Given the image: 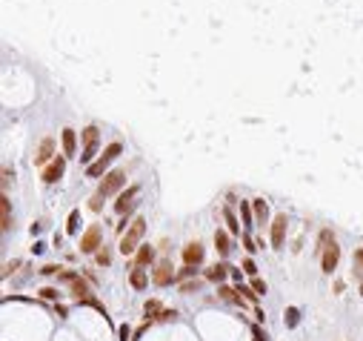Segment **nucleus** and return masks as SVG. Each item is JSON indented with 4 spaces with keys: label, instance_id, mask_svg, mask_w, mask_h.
Segmentation results:
<instances>
[{
    "label": "nucleus",
    "instance_id": "1",
    "mask_svg": "<svg viewBox=\"0 0 363 341\" xmlns=\"http://www.w3.org/2000/svg\"><path fill=\"white\" fill-rule=\"evenodd\" d=\"M146 235V218H134L132 224H129V229L123 232V238H120V244H117V250L123 253V256H134L137 250H140V238Z\"/></svg>",
    "mask_w": 363,
    "mask_h": 341
},
{
    "label": "nucleus",
    "instance_id": "2",
    "mask_svg": "<svg viewBox=\"0 0 363 341\" xmlns=\"http://www.w3.org/2000/svg\"><path fill=\"white\" fill-rule=\"evenodd\" d=\"M117 155H123V143L115 141V143H109V146L103 149V155H98V161H95L92 167H86V175H89V178H103V175L109 172V164L115 161Z\"/></svg>",
    "mask_w": 363,
    "mask_h": 341
},
{
    "label": "nucleus",
    "instance_id": "3",
    "mask_svg": "<svg viewBox=\"0 0 363 341\" xmlns=\"http://www.w3.org/2000/svg\"><path fill=\"white\" fill-rule=\"evenodd\" d=\"M83 138V152H80V164L83 167H92L95 161H98V143H100V129L98 126H86L80 132Z\"/></svg>",
    "mask_w": 363,
    "mask_h": 341
},
{
    "label": "nucleus",
    "instance_id": "4",
    "mask_svg": "<svg viewBox=\"0 0 363 341\" xmlns=\"http://www.w3.org/2000/svg\"><path fill=\"white\" fill-rule=\"evenodd\" d=\"M123 187H126V172L123 170H109L106 175H103V181L98 184V192H95V195H100V198H112V195H117Z\"/></svg>",
    "mask_w": 363,
    "mask_h": 341
},
{
    "label": "nucleus",
    "instance_id": "5",
    "mask_svg": "<svg viewBox=\"0 0 363 341\" xmlns=\"http://www.w3.org/2000/svg\"><path fill=\"white\" fill-rule=\"evenodd\" d=\"M100 247H103V229L98 224H89V229L80 235V253L92 256V253H98Z\"/></svg>",
    "mask_w": 363,
    "mask_h": 341
},
{
    "label": "nucleus",
    "instance_id": "6",
    "mask_svg": "<svg viewBox=\"0 0 363 341\" xmlns=\"http://www.w3.org/2000/svg\"><path fill=\"white\" fill-rule=\"evenodd\" d=\"M175 278H178V275H175V267H172V261H169V258H160V261L155 264L152 281H155L157 287H169V284H172Z\"/></svg>",
    "mask_w": 363,
    "mask_h": 341
},
{
    "label": "nucleus",
    "instance_id": "7",
    "mask_svg": "<svg viewBox=\"0 0 363 341\" xmlns=\"http://www.w3.org/2000/svg\"><path fill=\"white\" fill-rule=\"evenodd\" d=\"M63 172H66V155H57L49 167H43L40 178H43V184H57L63 178Z\"/></svg>",
    "mask_w": 363,
    "mask_h": 341
},
{
    "label": "nucleus",
    "instance_id": "8",
    "mask_svg": "<svg viewBox=\"0 0 363 341\" xmlns=\"http://www.w3.org/2000/svg\"><path fill=\"white\" fill-rule=\"evenodd\" d=\"M286 227H289V218H286V215H278L275 221L269 224V238H272V247H275V250H283V241H286Z\"/></svg>",
    "mask_w": 363,
    "mask_h": 341
},
{
    "label": "nucleus",
    "instance_id": "9",
    "mask_svg": "<svg viewBox=\"0 0 363 341\" xmlns=\"http://www.w3.org/2000/svg\"><path fill=\"white\" fill-rule=\"evenodd\" d=\"M52 161H54V141L43 138L40 146H37V152H34V167H49Z\"/></svg>",
    "mask_w": 363,
    "mask_h": 341
},
{
    "label": "nucleus",
    "instance_id": "10",
    "mask_svg": "<svg viewBox=\"0 0 363 341\" xmlns=\"http://www.w3.org/2000/svg\"><path fill=\"white\" fill-rule=\"evenodd\" d=\"M183 264L186 267H200L203 264V244L200 241H189L183 247Z\"/></svg>",
    "mask_w": 363,
    "mask_h": 341
},
{
    "label": "nucleus",
    "instance_id": "11",
    "mask_svg": "<svg viewBox=\"0 0 363 341\" xmlns=\"http://www.w3.org/2000/svg\"><path fill=\"white\" fill-rule=\"evenodd\" d=\"M337 261H340V247H337V241L329 244L326 250H323V256H320V267H323V273H335L337 270Z\"/></svg>",
    "mask_w": 363,
    "mask_h": 341
},
{
    "label": "nucleus",
    "instance_id": "12",
    "mask_svg": "<svg viewBox=\"0 0 363 341\" xmlns=\"http://www.w3.org/2000/svg\"><path fill=\"white\" fill-rule=\"evenodd\" d=\"M229 275H232V267H229V264H215V267H209V270H206V281L223 284Z\"/></svg>",
    "mask_w": 363,
    "mask_h": 341
},
{
    "label": "nucleus",
    "instance_id": "13",
    "mask_svg": "<svg viewBox=\"0 0 363 341\" xmlns=\"http://www.w3.org/2000/svg\"><path fill=\"white\" fill-rule=\"evenodd\" d=\"M215 250H217V256H229L232 253V232L215 229Z\"/></svg>",
    "mask_w": 363,
    "mask_h": 341
},
{
    "label": "nucleus",
    "instance_id": "14",
    "mask_svg": "<svg viewBox=\"0 0 363 341\" xmlns=\"http://www.w3.org/2000/svg\"><path fill=\"white\" fill-rule=\"evenodd\" d=\"M152 261H155V247H149V244H143V247H140V250L134 253V261H132V264L137 267V270H143V267H149Z\"/></svg>",
    "mask_w": 363,
    "mask_h": 341
},
{
    "label": "nucleus",
    "instance_id": "15",
    "mask_svg": "<svg viewBox=\"0 0 363 341\" xmlns=\"http://www.w3.org/2000/svg\"><path fill=\"white\" fill-rule=\"evenodd\" d=\"M252 209H255V224H258V227H266V224H269V206H266L263 198H255V201H252Z\"/></svg>",
    "mask_w": 363,
    "mask_h": 341
},
{
    "label": "nucleus",
    "instance_id": "16",
    "mask_svg": "<svg viewBox=\"0 0 363 341\" xmlns=\"http://www.w3.org/2000/svg\"><path fill=\"white\" fill-rule=\"evenodd\" d=\"M0 229L3 232H9L12 229V206H9V198L6 195H0Z\"/></svg>",
    "mask_w": 363,
    "mask_h": 341
},
{
    "label": "nucleus",
    "instance_id": "17",
    "mask_svg": "<svg viewBox=\"0 0 363 341\" xmlns=\"http://www.w3.org/2000/svg\"><path fill=\"white\" fill-rule=\"evenodd\" d=\"M60 141H63V155H66V158H72V155H75V149H78V132H75V129H63Z\"/></svg>",
    "mask_w": 363,
    "mask_h": 341
},
{
    "label": "nucleus",
    "instance_id": "18",
    "mask_svg": "<svg viewBox=\"0 0 363 341\" xmlns=\"http://www.w3.org/2000/svg\"><path fill=\"white\" fill-rule=\"evenodd\" d=\"M69 287H72V292H75V298H78V301H86V298H92V295H89V292H92V290H89V281H86V278H80V275H78V278H75Z\"/></svg>",
    "mask_w": 363,
    "mask_h": 341
},
{
    "label": "nucleus",
    "instance_id": "19",
    "mask_svg": "<svg viewBox=\"0 0 363 341\" xmlns=\"http://www.w3.org/2000/svg\"><path fill=\"white\" fill-rule=\"evenodd\" d=\"M129 284H132L134 290H146V287H149V275H146V270H137V267H134L132 273H129Z\"/></svg>",
    "mask_w": 363,
    "mask_h": 341
},
{
    "label": "nucleus",
    "instance_id": "20",
    "mask_svg": "<svg viewBox=\"0 0 363 341\" xmlns=\"http://www.w3.org/2000/svg\"><path fill=\"white\" fill-rule=\"evenodd\" d=\"M217 295H220L223 301H229V304H237V307H243V295H240L237 290H232V287H223V284H220Z\"/></svg>",
    "mask_w": 363,
    "mask_h": 341
},
{
    "label": "nucleus",
    "instance_id": "21",
    "mask_svg": "<svg viewBox=\"0 0 363 341\" xmlns=\"http://www.w3.org/2000/svg\"><path fill=\"white\" fill-rule=\"evenodd\" d=\"M329 244H335V235H332V229H320V235H317V253L323 256V250H326Z\"/></svg>",
    "mask_w": 363,
    "mask_h": 341
},
{
    "label": "nucleus",
    "instance_id": "22",
    "mask_svg": "<svg viewBox=\"0 0 363 341\" xmlns=\"http://www.w3.org/2000/svg\"><path fill=\"white\" fill-rule=\"evenodd\" d=\"M223 221H226V227H229L232 235H237V232H240V224H237V218H234V212H232L229 206L223 209Z\"/></svg>",
    "mask_w": 363,
    "mask_h": 341
},
{
    "label": "nucleus",
    "instance_id": "23",
    "mask_svg": "<svg viewBox=\"0 0 363 341\" xmlns=\"http://www.w3.org/2000/svg\"><path fill=\"white\" fill-rule=\"evenodd\" d=\"M352 270H355V275L363 281V247H358L355 256H352Z\"/></svg>",
    "mask_w": 363,
    "mask_h": 341
},
{
    "label": "nucleus",
    "instance_id": "24",
    "mask_svg": "<svg viewBox=\"0 0 363 341\" xmlns=\"http://www.w3.org/2000/svg\"><path fill=\"white\" fill-rule=\"evenodd\" d=\"M95 261H98L100 267H109L112 264V250L109 247H100L98 253H95Z\"/></svg>",
    "mask_w": 363,
    "mask_h": 341
},
{
    "label": "nucleus",
    "instance_id": "25",
    "mask_svg": "<svg viewBox=\"0 0 363 341\" xmlns=\"http://www.w3.org/2000/svg\"><path fill=\"white\" fill-rule=\"evenodd\" d=\"M240 215H243L246 227H252V221H255V209H252V204H249V201H240Z\"/></svg>",
    "mask_w": 363,
    "mask_h": 341
},
{
    "label": "nucleus",
    "instance_id": "26",
    "mask_svg": "<svg viewBox=\"0 0 363 341\" xmlns=\"http://www.w3.org/2000/svg\"><path fill=\"white\" fill-rule=\"evenodd\" d=\"M78 221H80V212H78V209H72V212H69V224H66L69 235H75V232H78Z\"/></svg>",
    "mask_w": 363,
    "mask_h": 341
},
{
    "label": "nucleus",
    "instance_id": "27",
    "mask_svg": "<svg viewBox=\"0 0 363 341\" xmlns=\"http://www.w3.org/2000/svg\"><path fill=\"white\" fill-rule=\"evenodd\" d=\"M203 287V281L200 278H189V281H183L181 284V292H198Z\"/></svg>",
    "mask_w": 363,
    "mask_h": 341
},
{
    "label": "nucleus",
    "instance_id": "28",
    "mask_svg": "<svg viewBox=\"0 0 363 341\" xmlns=\"http://www.w3.org/2000/svg\"><path fill=\"white\" fill-rule=\"evenodd\" d=\"M234 290H237V292H240V295H243V301H252V304L258 301V292L252 290V287H243V284H237Z\"/></svg>",
    "mask_w": 363,
    "mask_h": 341
},
{
    "label": "nucleus",
    "instance_id": "29",
    "mask_svg": "<svg viewBox=\"0 0 363 341\" xmlns=\"http://www.w3.org/2000/svg\"><path fill=\"white\" fill-rule=\"evenodd\" d=\"M240 267H243V273H246L249 278H255V275H258V267H255V261H252V258H243V264H240Z\"/></svg>",
    "mask_w": 363,
    "mask_h": 341
},
{
    "label": "nucleus",
    "instance_id": "30",
    "mask_svg": "<svg viewBox=\"0 0 363 341\" xmlns=\"http://www.w3.org/2000/svg\"><path fill=\"white\" fill-rule=\"evenodd\" d=\"M252 290L258 292V295H263V292H266V281L260 278V275H255V278H252Z\"/></svg>",
    "mask_w": 363,
    "mask_h": 341
},
{
    "label": "nucleus",
    "instance_id": "31",
    "mask_svg": "<svg viewBox=\"0 0 363 341\" xmlns=\"http://www.w3.org/2000/svg\"><path fill=\"white\" fill-rule=\"evenodd\" d=\"M40 295H43V298H49V301H57V298H60V292L54 290V287H43Z\"/></svg>",
    "mask_w": 363,
    "mask_h": 341
},
{
    "label": "nucleus",
    "instance_id": "32",
    "mask_svg": "<svg viewBox=\"0 0 363 341\" xmlns=\"http://www.w3.org/2000/svg\"><path fill=\"white\" fill-rule=\"evenodd\" d=\"M78 278V273H72V270H60V275H57V281H66V284H72Z\"/></svg>",
    "mask_w": 363,
    "mask_h": 341
},
{
    "label": "nucleus",
    "instance_id": "33",
    "mask_svg": "<svg viewBox=\"0 0 363 341\" xmlns=\"http://www.w3.org/2000/svg\"><path fill=\"white\" fill-rule=\"evenodd\" d=\"M286 324H289V327L297 324V307H289V310H286Z\"/></svg>",
    "mask_w": 363,
    "mask_h": 341
},
{
    "label": "nucleus",
    "instance_id": "34",
    "mask_svg": "<svg viewBox=\"0 0 363 341\" xmlns=\"http://www.w3.org/2000/svg\"><path fill=\"white\" fill-rule=\"evenodd\" d=\"M243 247H246V253L252 256V253H255V250L260 247V244H255V241H252V235H243Z\"/></svg>",
    "mask_w": 363,
    "mask_h": 341
},
{
    "label": "nucleus",
    "instance_id": "35",
    "mask_svg": "<svg viewBox=\"0 0 363 341\" xmlns=\"http://www.w3.org/2000/svg\"><path fill=\"white\" fill-rule=\"evenodd\" d=\"M252 341H266V333H263V330H260L258 324L252 327Z\"/></svg>",
    "mask_w": 363,
    "mask_h": 341
},
{
    "label": "nucleus",
    "instance_id": "36",
    "mask_svg": "<svg viewBox=\"0 0 363 341\" xmlns=\"http://www.w3.org/2000/svg\"><path fill=\"white\" fill-rule=\"evenodd\" d=\"M60 270H63V267H54V264H46V267H43L40 273H43V275H60Z\"/></svg>",
    "mask_w": 363,
    "mask_h": 341
},
{
    "label": "nucleus",
    "instance_id": "37",
    "mask_svg": "<svg viewBox=\"0 0 363 341\" xmlns=\"http://www.w3.org/2000/svg\"><path fill=\"white\" fill-rule=\"evenodd\" d=\"M195 273H198V267H183L181 273H178V278H192Z\"/></svg>",
    "mask_w": 363,
    "mask_h": 341
},
{
    "label": "nucleus",
    "instance_id": "38",
    "mask_svg": "<svg viewBox=\"0 0 363 341\" xmlns=\"http://www.w3.org/2000/svg\"><path fill=\"white\" fill-rule=\"evenodd\" d=\"M100 201H103V198H100V195H92V201H89V209H95V212H100Z\"/></svg>",
    "mask_w": 363,
    "mask_h": 341
},
{
    "label": "nucleus",
    "instance_id": "39",
    "mask_svg": "<svg viewBox=\"0 0 363 341\" xmlns=\"http://www.w3.org/2000/svg\"><path fill=\"white\" fill-rule=\"evenodd\" d=\"M117 333H120V341H129V336H132V330H129V327H126V324L120 327Z\"/></svg>",
    "mask_w": 363,
    "mask_h": 341
},
{
    "label": "nucleus",
    "instance_id": "40",
    "mask_svg": "<svg viewBox=\"0 0 363 341\" xmlns=\"http://www.w3.org/2000/svg\"><path fill=\"white\" fill-rule=\"evenodd\" d=\"M12 178H15V172H12V170H3V187H9V181H12Z\"/></svg>",
    "mask_w": 363,
    "mask_h": 341
},
{
    "label": "nucleus",
    "instance_id": "41",
    "mask_svg": "<svg viewBox=\"0 0 363 341\" xmlns=\"http://www.w3.org/2000/svg\"><path fill=\"white\" fill-rule=\"evenodd\" d=\"M240 275H243V270H237V267H232V278H234L237 284H240Z\"/></svg>",
    "mask_w": 363,
    "mask_h": 341
},
{
    "label": "nucleus",
    "instance_id": "42",
    "mask_svg": "<svg viewBox=\"0 0 363 341\" xmlns=\"http://www.w3.org/2000/svg\"><path fill=\"white\" fill-rule=\"evenodd\" d=\"M361 295H363V281H361Z\"/></svg>",
    "mask_w": 363,
    "mask_h": 341
}]
</instances>
